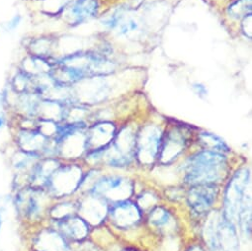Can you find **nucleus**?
<instances>
[{
    "label": "nucleus",
    "instance_id": "nucleus-1",
    "mask_svg": "<svg viewBox=\"0 0 252 251\" xmlns=\"http://www.w3.org/2000/svg\"><path fill=\"white\" fill-rule=\"evenodd\" d=\"M226 168V159L222 154L205 151L190 157L185 179L190 185L216 184L223 179Z\"/></svg>",
    "mask_w": 252,
    "mask_h": 251
},
{
    "label": "nucleus",
    "instance_id": "nucleus-2",
    "mask_svg": "<svg viewBox=\"0 0 252 251\" xmlns=\"http://www.w3.org/2000/svg\"><path fill=\"white\" fill-rule=\"evenodd\" d=\"M81 170L74 165H58L47 179L44 190L52 197H65L81 184Z\"/></svg>",
    "mask_w": 252,
    "mask_h": 251
},
{
    "label": "nucleus",
    "instance_id": "nucleus-3",
    "mask_svg": "<svg viewBox=\"0 0 252 251\" xmlns=\"http://www.w3.org/2000/svg\"><path fill=\"white\" fill-rule=\"evenodd\" d=\"M45 193L46 191L41 188L27 186L20 188L14 198L17 213L28 220H34L39 218L44 208Z\"/></svg>",
    "mask_w": 252,
    "mask_h": 251
},
{
    "label": "nucleus",
    "instance_id": "nucleus-4",
    "mask_svg": "<svg viewBox=\"0 0 252 251\" xmlns=\"http://www.w3.org/2000/svg\"><path fill=\"white\" fill-rule=\"evenodd\" d=\"M161 143L160 131L154 126H148L136 137L137 151L135 154H137L139 159L143 162L153 161L159 153Z\"/></svg>",
    "mask_w": 252,
    "mask_h": 251
},
{
    "label": "nucleus",
    "instance_id": "nucleus-5",
    "mask_svg": "<svg viewBox=\"0 0 252 251\" xmlns=\"http://www.w3.org/2000/svg\"><path fill=\"white\" fill-rule=\"evenodd\" d=\"M52 139L43 136L37 129L17 128L15 142L20 151L36 154L42 157L45 155Z\"/></svg>",
    "mask_w": 252,
    "mask_h": 251
},
{
    "label": "nucleus",
    "instance_id": "nucleus-6",
    "mask_svg": "<svg viewBox=\"0 0 252 251\" xmlns=\"http://www.w3.org/2000/svg\"><path fill=\"white\" fill-rule=\"evenodd\" d=\"M96 196L103 199H113L121 201L131 194L132 188L129 186L128 181L120 177L110 176L95 183L92 190Z\"/></svg>",
    "mask_w": 252,
    "mask_h": 251
},
{
    "label": "nucleus",
    "instance_id": "nucleus-7",
    "mask_svg": "<svg viewBox=\"0 0 252 251\" xmlns=\"http://www.w3.org/2000/svg\"><path fill=\"white\" fill-rule=\"evenodd\" d=\"M116 129L112 123L103 122L93 126L87 132L85 139L86 151L105 150L116 138Z\"/></svg>",
    "mask_w": 252,
    "mask_h": 251
},
{
    "label": "nucleus",
    "instance_id": "nucleus-8",
    "mask_svg": "<svg viewBox=\"0 0 252 251\" xmlns=\"http://www.w3.org/2000/svg\"><path fill=\"white\" fill-rule=\"evenodd\" d=\"M217 196L216 184H198L189 190L187 201L196 213L203 214L213 206Z\"/></svg>",
    "mask_w": 252,
    "mask_h": 251
},
{
    "label": "nucleus",
    "instance_id": "nucleus-9",
    "mask_svg": "<svg viewBox=\"0 0 252 251\" xmlns=\"http://www.w3.org/2000/svg\"><path fill=\"white\" fill-rule=\"evenodd\" d=\"M97 12V0H75L64 8L62 15L66 23L77 25L94 17Z\"/></svg>",
    "mask_w": 252,
    "mask_h": 251
},
{
    "label": "nucleus",
    "instance_id": "nucleus-10",
    "mask_svg": "<svg viewBox=\"0 0 252 251\" xmlns=\"http://www.w3.org/2000/svg\"><path fill=\"white\" fill-rule=\"evenodd\" d=\"M186 134L183 129L174 128L166 136L162 147L159 149L158 157L162 163H169L173 161L184 150L186 145Z\"/></svg>",
    "mask_w": 252,
    "mask_h": 251
},
{
    "label": "nucleus",
    "instance_id": "nucleus-11",
    "mask_svg": "<svg viewBox=\"0 0 252 251\" xmlns=\"http://www.w3.org/2000/svg\"><path fill=\"white\" fill-rule=\"evenodd\" d=\"M140 210L138 206L128 202H119L114 205L111 210V220L119 227L127 228L136 224L140 218Z\"/></svg>",
    "mask_w": 252,
    "mask_h": 251
},
{
    "label": "nucleus",
    "instance_id": "nucleus-12",
    "mask_svg": "<svg viewBox=\"0 0 252 251\" xmlns=\"http://www.w3.org/2000/svg\"><path fill=\"white\" fill-rule=\"evenodd\" d=\"M56 230H58L65 239H82L88 233V226L84 220L72 216L55 220Z\"/></svg>",
    "mask_w": 252,
    "mask_h": 251
},
{
    "label": "nucleus",
    "instance_id": "nucleus-13",
    "mask_svg": "<svg viewBox=\"0 0 252 251\" xmlns=\"http://www.w3.org/2000/svg\"><path fill=\"white\" fill-rule=\"evenodd\" d=\"M36 251H68L66 239L56 229H45L35 239Z\"/></svg>",
    "mask_w": 252,
    "mask_h": 251
},
{
    "label": "nucleus",
    "instance_id": "nucleus-14",
    "mask_svg": "<svg viewBox=\"0 0 252 251\" xmlns=\"http://www.w3.org/2000/svg\"><path fill=\"white\" fill-rule=\"evenodd\" d=\"M239 178V175H238ZM237 179H233L230 183V188L226 194V209L229 210V214H235L237 211V207L241 205L242 196L244 192V188L246 185V180L243 179L242 181H238Z\"/></svg>",
    "mask_w": 252,
    "mask_h": 251
},
{
    "label": "nucleus",
    "instance_id": "nucleus-15",
    "mask_svg": "<svg viewBox=\"0 0 252 251\" xmlns=\"http://www.w3.org/2000/svg\"><path fill=\"white\" fill-rule=\"evenodd\" d=\"M199 143L204 149H206V151H209V152L221 154L229 151L226 144L220 138L213 134H209V133L201 134L199 136Z\"/></svg>",
    "mask_w": 252,
    "mask_h": 251
},
{
    "label": "nucleus",
    "instance_id": "nucleus-16",
    "mask_svg": "<svg viewBox=\"0 0 252 251\" xmlns=\"http://www.w3.org/2000/svg\"><path fill=\"white\" fill-rule=\"evenodd\" d=\"M227 12L230 17L235 19H241L251 15V0H237L228 7Z\"/></svg>",
    "mask_w": 252,
    "mask_h": 251
},
{
    "label": "nucleus",
    "instance_id": "nucleus-17",
    "mask_svg": "<svg viewBox=\"0 0 252 251\" xmlns=\"http://www.w3.org/2000/svg\"><path fill=\"white\" fill-rule=\"evenodd\" d=\"M151 213H152L151 214V222L153 224H155L156 226L161 227L169 222L170 216L165 210H163L161 208H157L156 210H154Z\"/></svg>",
    "mask_w": 252,
    "mask_h": 251
},
{
    "label": "nucleus",
    "instance_id": "nucleus-18",
    "mask_svg": "<svg viewBox=\"0 0 252 251\" xmlns=\"http://www.w3.org/2000/svg\"><path fill=\"white\" fill-rule=\"evenodd\" d=\"M22 15L17 13L15 15H13L10 19H8L4 25H3V29L4 31H6L7 33H12L14 32L16 29H18V27L21 25V22H22Z\"/></svg>",
    "mask_w": 252,
    "mask_h": 251
},
{
    "label": "nucleus",
    "instance_id": "nucleus-19",
    "mask_svg": "<svg viewBox=\"0 0 252 251\" xmlns=\"http://www.w3.org/2000/svg\"><path fill=\"white\" fill-rule=\"evenodd\" d=\"M9 126V118L5 110H0V133Z\"/></svg>",
    "mask_w": 252,
    "mask_h": 251
},
{
    "label": "nucleus",
    "instance_id": "nucleus-20",
    "mask_svg": "<svg viewBox=\"0 0 252 251\" xmlns=\"http://www.w3.org/2000/svg\"><path fill=\"white\" fill-rule=\"evenodd\" d=\"M2 225H3V217H2V213H1V211H0V232H1Z\"/></svg>",
    "mask_w": 252,
    "mask_h": 251
},
{
    "label": "nucleus",
    "instance_id": "nucleus-21",
    "mask_svg": "<svg viewBox=\"0 0 252 251\" xmlns=\"http://www.w3.org/2000/svg\"><path fill=\"white\" fill-rule=\"evenodd\" d=\"M34 251H36V250H34Z\"/></svg>",
    "mask_w": 252,
    "mask_h": 251
}]
</instances>
